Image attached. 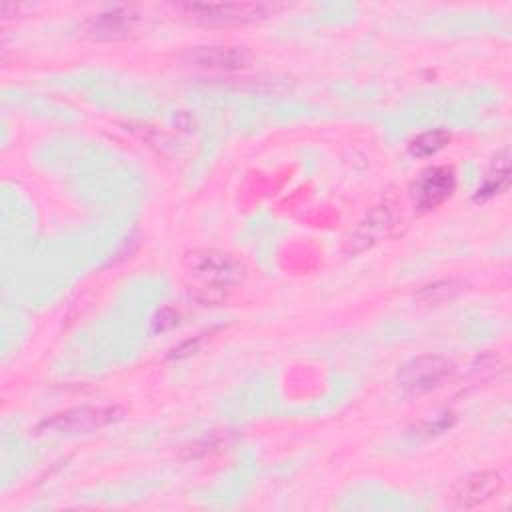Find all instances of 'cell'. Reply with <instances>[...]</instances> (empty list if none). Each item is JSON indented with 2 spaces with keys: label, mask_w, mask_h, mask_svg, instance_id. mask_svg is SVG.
Instances as JSON below:
<instances>
[{
  "label": "cell",
  "mask_w": 512,
  "mask_h": 512,
  "mask_svg": "<svg viewBox=\"0 0 512 512\" xmlns=\"http://www.w3.org/2000/svg\"><path fill=\"white\" fill-rule=\"evenodd\" d=\"M460 292V284L454 280H442L434 282L430 286H424L422 292H418V298L426 304H440L444 300L454 298Z\"/></svg>",
  "instance_id": "12"
},
{
  "label": "cell",
  "mask_w": 512,
  "mask_h": 512,
  "mask_svg": "<svg viewBox=\"0 0 512 512\" xmlns=\"http://www.w3.org/2000/svg\"><path fill=\"white\" fill-rule=\"evenodd\" d=\"M186 270L204 288L224 292L244 278V268L230 254L220 250H194L186 256Z\"/></svg>",
  "instance_id": "1"
},
{
  "label": "cell",
  "mask_w": 512,
  "mask_h": 512,
  "mask_svg": "<svg viewBox=\"0 0 512 512\" xmlns=\"http://www.w3.org/2000/svg\"><path fill=\"white\" fill-rule=\"evenodd\" d=\"M448 142H450V134L446 130H430V132L416 136L408 144V152L416 158H428V156L438 154Z\"/></svg>",
  "instance_id": "11"
},
{
  "label": "cell",
  "mask_w": 512,
  "mask_h": 512,
  "mask_svg": "<svg viewBox=\"0 0 512 512\" xmlns=\"http://www.w3.org/2000/svg\"><path fill=\"white\" fill-rule=\"evenodd\" d=\"M456 188V176L446 166L424 170L412 184V200L420 210H432L446 202Z\"/></svg>",
  "instance_id": "7"
},
{
  "label": "cell",
  "mask_w": 512,
  "mask_h": 512,
  "mask_svg": "<svg viewBox=\"0 0 512 512\" xmlns=\"http://www.w3.org/2000/svg\"><path fill=\"white\" fill-rule=\"evenodd\" d=\"M504 488V478L498 472L482 470L468 474L462 478L454 490H452V508L456 510H472L486 502H490L494 496L500 494Z\"/></svg>",
  "instance_id": "4"
},
{
  "label": "cell",
  "mask_w": 512,
  "mask_h": 512,
  "mask_svg": "<svg viewBox=\"0 0 512 512\" xmlns=\"http://www.w3.org/2000/svg\"><path fill=\"white\" fill-rule=\"evenodd\" d=\"M510 182V154H508V148H504L500 154L494 156L480 188H478V194L476 198H490L498 192H502Z\"/></svg>",
  "instance_id": "10"
},
{
  "label": "cell",
  "mask_w": 512,
  "mask_h": 512,
  "mask_svg": "<svg viewBox=\"0 0 512 512\" xmlns=\"http://www.w3.org/2000/svg\"><path fill=\"white\" fill-rule=\"evenodd\" d=\"M186 12L208 26H228L264 16L266 6L254 2H224V4H190Z\"/></svg>",
  "instance_id": "6"
},
{
  "label": "cell",
  "mask_w": 512,
  "mask_h": 512,
  "mask_svg": "<svg viewBox=\"0 0 512 512\" xmlns=\"http://www.w3.org/2000/svg\"><path fill=\"white\" fill-rule=\"evenodd\" d=\"M396 226V208L388 202L378 204L370 210V214L358 224V228L348 236L344 250L348 254L364 252L366 248L374 246L382 238H386L392 228Z\"/></svg>",
  "instance_id": "5"
},
{
  "label": "cell",
  "mask_w": 512,
  "mask_h": 512,
  "mask_svg": "<svg viewBox=\"0 0 512 512\" xmlns=\"http://www.w3.org/2000/svg\"><path fill=\"white\" fill-rule=\"evenodd\" d=\"M140 24V14L132 8H114L90 18L84 26L86 34L96 40H120L130 36Z\"/></svg>",
  "instance_id": "8"
},
{
  "label": "cell",
  "mask_w": 512,
  "mask_h": 512,
  "mask_svg": "<svg viewBox=\"0 0 512 512\" xmlns=\"http://www.w3.org/2000/svg\"><path fill=\"white\" fill-rule=\"evenodd\" d=\"M188 60L200 68L238 70L250 60L248 52L234 46H200L188 54Z\"/></svg>",
  "instance_id": "9"
},
{
  "label": "cell",
  "mask_w": 512,
  "mask_h": 512,
  "mask_svg": "<svg viewBox=\"0 0 512 512\" xmlns=\"http://www.w3.org/2000/svg\"><path fill=\"white\" fill-rule=\"evenodd\" d=\"M454 374V364L436 354H424L408 360L398 372V384L408 396H422L440 388Z\"/></svg>",
  "instance_id": "2"
},
{
  "label": "cell",
  "mask_w": 512,
  "mask_h": 512,
  "mask_svg": "<svg viewBox=\"0 0 512 512\" xmlns=\"http://www.w3.org/2000/svg\"><path fill=\"white\" fill-rule=\"evenodd\" d=\"M122 418V410L114 406L106 408H72L46 418L36 430L40 434H76L102 428Z\"/></svg>",
  "instance_id": "3"
},
{
  "label": "cell",
  "mask_w": 512,
  "mask_h": 512,
  "mask_svg": "<svg viewBox=\"0 0 512 512\" xmlns=\"http://www.w3.org/2000/svg\"><path fill=\"white\" fill-rule=\"evenodd\" d=\"M176 324H178V316H176L172 310L164 308V310H160L158 316L154 318V332H166V330L174 328Z\"/></svg>",
  "instance_id": "13"
}]
</instances>
